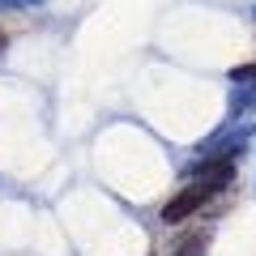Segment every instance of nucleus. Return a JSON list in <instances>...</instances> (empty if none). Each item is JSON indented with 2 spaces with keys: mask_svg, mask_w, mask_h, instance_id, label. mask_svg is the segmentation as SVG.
<instances>
[{
  "mask_svg": "<svg viewBox=\"0 0 256 256\" xmlns=\"http://www.w3.org/2000/svg\"><path fill=\"white\" fill-rule=\"evenodd\" d=\"M210 196H214V188H210V184H192V188H184L180 196H175V201L162 210V222H184L188 214H196V210H201V205L210 201Z\"/></svg>",
  "mask_w": 256,
  "mask_h": 256,
  "instance_id": "obj_1",
  "label": "nucleus"
}]
</instances>
